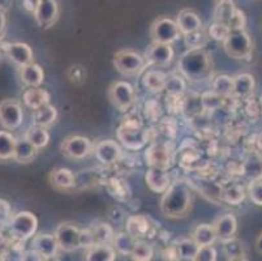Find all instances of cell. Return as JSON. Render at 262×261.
<instances>
[{
	"mask_svg": "<svg viewBox=\"0 0 262 261\" xmlns=\"http://www.w3.org/2000/svg\"><path fill=\"white\" fill-rule=\"evenodd\" d=\"M192 207V193L189 187L183 182L171 183L162 195L159 208L168 218H183Z\"/></svg>",
	"mask_w": 262,
	"mask_h": 261,
	"instance_id": "obj_1",
	"label": "cell"
},
{
	"mask_svg": "<svg viewBox=\"0 0 262 261\" xmlns=\"http://www.w3.org/2000/svg\"><path fill=\"white\" fill-rule=\"evenodd\" d=\"M180 75L189 81H202L210 75L211 57L202 47L189 49L180 56L178 62Z\"/></svg>",
	"mask_w": 262,
	"mask_h": 261,
	"instance_id": "obj_2",
	"label": "cell"
},
{
	"mask_svg": "<svg viewBox=\"0 0 262 261\" xmlns=\"http://www.w3.org/2000/svg\"><path fill=\"white\" fill-rule=\"evenodd\" d=\"M118 140L124 148L129 150H140L149 141V131L137 122H124L116 131Z\"/></svg>",
	"mask_w": 262,
	"mask_h": 261,
	"instance_id": "obj_3",
	"label": "cell"
},
{
	"mask_svg": "<svg viewBox=\"0 0 262 261\" xmlns=\"http://www.w3.org/2000/svg\"><path fill=\"white\" fill-rule=\"evenodd\" d=\"M38 218L28 210H23L11 217L8 221V231L13 239L28 240L37 233Z\"/></svg>",
	"mask_w": 262,
	"mask_h": 261,
	"instance_id": "obj_4",
	"label": "cell"
},
{
	"mask_svg": "<svg viewBox=\"0 0 262 261\" xmlns=\"http://www.w3.org/2000/svg\"><path fill=\"white\" fill-rule=\"evenodd\" d=\"M223 49L233 59H249L253 50L251 37L244 29L230 30V34L223 41Z\"/></svg>",
	"mask_w": 262,
	"mask_h": 261,
	"instance_id": "obj_5",
	"label": "cell"
},
{
	"mask_svg": "<svg viewBox=\"0 0 262 261\" xmlns=\"http://www.w3.org/2000/svg\"><path fill=\"white\" fill-rule=\"evenodd\" d=\"M114 66L116 71L124 76L140 75L146 66V59L133 50H121L114 56Z\"/></svg>",
	"mask_w": 262,
	"mask_h": 261,
	"instance_id": "obj_6",
	"label": "cell"
},
{
	"mask_svg": "<svg viewBox=\"0 0 262 261\" xmlns=\"http://www.w3.org/2000/svg\"><path fill=\"white\" fill-rule=\"evenodd\" d=\"M145 161L149 167L168 170L175 161V150L170 143H153L145 152Z\"/></svg>",
	"mask_w": 262,
	"mask_h": 261,
	"instance_id": "obj_7",
	"label": "cell"
},
{
	"mask_svg": "<svg viewBox=\"0 0 262 261\" xmlns=\"http://www.w3.org/2000/svg\"><path fill=\"white\" fill-rule=\"evenodd\" d=\"M150 35L153 38V42L172 45L173 42L180 39L183 34L176 21L167 17H161L153 23L150 29Z\"/></svg>",
	"mask_w": 262,
	"mask_h": 261,
	"instance_id": "obj_8",
	"label": "cell"
},
{
	"mask_svg": "<svg viewBox=\"0 0 262 261\" xmlns=\"http://www.w3.org/2000/svg\"><path fill=\"white\" fill-rule=\"evenodd\" d=\"M108 99L119 111H127L135 104V89L127 81H116L110 86Z\"/></svg>",
	"mask_w": 262,
	"mask_h": 261,
	"instance_id": "obj_9",
	"label": "cell"
},
{
	"mask_svg": "<svg viewBox=\"0 0 262 261\" xmlns=\"http://www.w3.org/2000/svg\"><path fill=\"white\" fill-rule=\"evenodd\" d=\"M94 149L92 140L85 136L72 135L64 138L60 145V150L66 157L72 159H82L88 157Z\"/></svg>",
	"mask_w": 262,
	"mask_h": 261,
	"instance_id": "obj_10",
	"label": "cell"
},
{
	"mask_svg": "<svg viewBox=\"0 0 262 261\" xmlns=\"http://www.w3.org/2000/svg\"><path fill=\"white\" fill-rule=\"evenodd\" d=\"M81 229L71 222H63L55 230V236L59 243V248L64 252H75L80 246Z\"/></svg>",
	"mask_w": 262,
	"mask_h": 261,
	"instance_id": "obj_11",
	"label": "cell"
},
{
	"mask_svg": "<svg viewBox=\"0 0 262 261\" xmlns=\"http://www.w3.org/2000/svg\"><path fill=\"white\" fill-rule=\"evenodd\" d=\"M24 122L23 107L18 102L6 99L0 104V124L4 129L15 131Z\"/></svg>",
	"mask_w": 262,
	"mask_h": 261,
	"instance_id": "obj_12",
	"label": "cell"
},
{
	"mask_svg": "<svg viewBox=\"0 0 262 261\" xmlns=\"http://www.w3.org/2000/svg\"><path fill=\"white\" fill-rule=\"evenodd\" d=\"M59 6L56 0H37L34 8L35 23L40 28H50L58 20Z\"/></svg>",
	"mask_w": 262,
	"mask_h": 261,
	"instance_id": "obj_13",
	"label": "cell"
},
{
	"mask_svg": "<svg viewBox=\"0 0 262 261\" xmlns=\"http://www.w3.org/2000/svg\"><path fill=\"white\" fill-rule=\"evenodd\" d=\"M173 49L168 43L153 42V45L146 50L145 59L150 66L166 67L173 61Z\"/></svg>",
	"mask_w": 262,
	"mask_h": 261,
	"instance_id": "obj_14",
	"label": "cell"
},
{
	"mask_svg": "<svg viewBox=\"0 0 262 261\" xmlns=\"http://www.w3.org/2000/svg\"><path fill=\"white\" fill-rule=\"evenodd\" d=\"M95 158L101 162L102 165H114L120 159L121 157V148L116 141L114 140H102L95 144L94 149Z\"/></svg>",
	"mask_w": 262,
	"mask_h": 261,
	"instance_id": "obj_15",
	"label": "cell"
},
{
	"mask_svg": "<svg viewBox=\"0 0 262 261\" xmlns=\"http://www.w3.org/2000/svg\"><path fill=\"white\" fill-rule=\"evenodd\" d=\"M32 250H34L40 257L47 260V258H52L58 255V251L60 248H59V243L55 234L52 235V234L40 233L33 236Z\"/></svg>",
	"mask_w": 262,
	"mask_h": 261,
	"instance_id": "obj_16",
	"label": "cell"
},
{
	"mask_svg": "<svg viewBox=\"0 0 262 261\" xmlns=\"http://www.w3.org/2000/svg\"><path fill=\"white\" fill-rule=\"evenodd\" d=\"M3 51L7 57H9V61L13 62L18 67L33 63V50L28 43H6L3 45Z\"/></svg>",
	"mask_w": 262,
	"mask_h": 261,
	"instance_id": "obj_17",
	"label": "cell"
},
{
	"mask_svg": "<svg viewBox=\"0 0 262 261\" xmlns=\"http://www.w3.org/2000/svg\"><path fill=\"white\" fill-rule=\"evenodd\" d=\"M240 174L249 182L262 179V153L252 150L247 154L240 167Z\"/></svg>",
	"mask_w": 262,
	"mask_h": 261,
	"instance_id": "obj_18",
	"label": "cell"
},
{
	"mask_svg": "<svg viewBox=\"0 0 262 261\" xmlns=\"http://www.w3.org/2000/svg\"><path fill=\"white\" fill-rule=\"evenodd\" d=\"M168 170L158 169V167H149L145 174V182L150 191L156 193H163L171 186V178Z\"/></svg>",
	"mask_w": 262,
	"mask_h": 261,
	"instance_id": "obj_19",
	"label": "cell"
},
{
	"mask_svg": "<svg viewBox=\"0 0 262 261\" xmlns=\"http://www.w3.org/2000/svg\"><path fill=\"white\" fill-rule=\"evenodd\" d=\"M20 80L28 88H38L45 80L43 68L35 63L20 67Z\"/></svg>",
	"mask_w": 262,
	"mask_h": 261,
	"instance_id": "obj_20",
	"label": "cell"
},
{
	"mask_svg": "<svg viewBox=\"0 0 262 261\" xmlns=\"http://www.w3.org/2000/svg\"><path fill=\"white\" fill-rule=\"evenodd\" d=\"M214 227H215L216 236L221 240H226L232 236H235L237 230V219L232 213H226V214L221 215L214 222Z\"/></svg>",
	"mask_w": 262,
	"mask_h": 261,
	"instance_id": "obj_21",
	"label": "cell"
},
{
	"mask_svg": "<svg viewBox=\"0 0 262 261\" xmlns=\"http://www.w3.org/2000/svg\"><path fill=\"white\" fill-rule=\"evenodd\" d=\"M176 24H178L183 35L197 32L202 28L201 18L192 9H183L182 12H179L178 17H176Z\"/></svg>",
	"mask_w": 262,
	"mask_h": 261,
	"instance_id": "obj_22",
	"label": "cell"
},
{
	"mask_svg": "<svg viewBox=\"0 0 262 261\" xmlns=\"http://www.w3.org/2000/svg\"><path fill=\"white\" fill-rule=\"evenodd\" d=\"M50 99H51L50 93L45 89H40L39 86L38 88H28L23 93L24 105L30 110H37L45 105H49Z\"/></svg>",
	"mask_w": 262,
	"mask_h": 261,
	"instance_id": "obj_23",
	"label": "cell"
},
{
	"mask_svg": "<svg viewBox=\"0 0 262 261\" xmlns=\"http://www.w3.org/2000/svg\"><path fill=\"white\" fill-rule=\"evenodd\" d=\"M50 183L55 190H71L75 186V175L70 169L59 167V169L52 170L50 174Z\"/></svg>",
	"mask_w": 262,
	"mask_h": 261,
	"instance_id": "obj_24",
	"label": "cell"
},
{
	"mask_svg": "<svg viewBox=\"0 0 262 261\" xmlns=\"http://www.w3.org/2000/svg\"><path fill=\"white\" fill-rule=\"evenodd\" d=\"M235 83V89H233V97L242 98V99H248L254 92L256 83L254 77L249 73H239L233 77Z\"/></svg>",
	"mask_w": 262,
	"mask_h": 261,
	"instance_id": "obj_25",
	"label": "cell"
},
{
	"mask_svg": "<svg viewBox=\"0 0 262 261\" xmlns=\"http://www.w3.org/2000/svg\"><path fill=\"white\" fill-rule=\"evenodd\" d=\"M38 154V148H35L28 138L24 137L17 138L16 143V150H15V159L18 164H30L35 159Z\"/></svg>",
	"mask_w": 262,
	"mask_h": 261,
	"instance_id": "obj_26",
	"label": "cell"
},
{
	"mask_svg": "<svg viewBox=\"0 0 262 261\" xmlns=\"http://www.w3.org/2000/svg\"><path fill=\"white\" fill-rule=\"evenodd\" d=\"M116 258V251L113 246L107 243H97L88 248L85 255L86 261H114Z\"/></svg>",
	"mask_w": 262,
	"mask_h": 261,
	"instance_id": "obj_27",
	"label": "cell"
},
{
	"mask_svg": "<svg viewBox=\"0 0 262 261\" xmlns=\"http://www.w3.org/2000/svg\"><path fill=\"white\" fill-rule=\"evenodd\" d=\"M166 81H167V75L164 72L158 71V69L147 71L142 78L145 89L149 90L150 93H154V94L163 92L164 88H166Z\"/></svg>",
	"mask_w": 262,
	"mask_h": 261,
	"instance_id": "obj_28",
	"label": "cell"
},
{
	"mask_svg": "<svg viewBox=\"0 0 262 261\" xmlns=\"http://www.w3.org/2000/svg\"><path fill=\"white\" fill-rule=\"evenodd\" d=\"M127 231L136 239L145 238L150 231L149 219L141 214L130 215L127 219Z\"/></svg>",
	"mask_w": 262,
	"mask_h": 261,
	"instance_id": "obj_29",
	"label": "cell"
},
{
	"mask_svg": "<svg viewBox=\"0 0 262 261\" xmlns=\"http://www.w3.org/2000/svg\"><path fill=\"white\" fill-rule=\"evenodd\" d=\"M56 119H58V110L50 104L34 110V112H33V124H35V126L47 128V127L52 126L56 122Z\"/></svg>",
	"mask_w": 262,
	"mask_h": 261,
	"instance_id": "obj_30",
	"label": "cell"
},
{
	"mask_svg": "<svg viewBox=\"0 0 262 261\" xmlns=\"http://www.w3.org/2000/svg\"><path fill=\"white\" fill-rule=\"evenodd\" d=\"M192 238L194 239L196 243L201 247V246H210V244H214V242L218 239V236H216V231L214 225L201 224L197 225V226L194 227Z\"/></svg>",
	"mask_w": 262,
	"mask_h": 261,
	"instance_id": "obj_31",
	"label": "cell"
},
{
	"mask_svg": "<svg viewBox=\"0 0 262 261\" xmlns=\"http://www.w3.org/2000/svg\"><path fill=\"white\" fill-rule=\"evenodd\" d=\"M17 137L7 131H0V161L13 159Z\"/></svg>",
	"mask_w": 262,
	"mask_h": 261,
	"instance_id": "obj_32",
	"label": "cell"
},
{
	"mask_svg": "<svg viewBox=\"0 0 262 261\" xmlns=\"http://www.w3.org/2000/svg\"><path fill=\"white\" fill-rule=\"evenodd\" d=\"M200 246L194 239H182L176 246V258L187 261H196Z\"/></svg>",
	"mask_w": 262,
	"mask_h": 261,
	"instance_id": "obj_33",
	"label": "cell"
},
{
	"mask_svg": "<svg viewBox=\"0 0 262 261\" xmlns=\"http://www.w3.org/2000/svg\"><path fill=\"white\" fill-rule=\"evenodd\" d=\"M137 239L135 236L130 235L128 231L125 233H119L114 236L113 240V247L115 248V251L118 253L123 256H130L133 252V248H135V244Z\"/></svg>",
	"mask_w": 262,
	"mask_h": 261,
	"instance_id": "obj_34",
	"label": "cell"
},
{
	"mask_svg": "<svg viewBox=\"0 0 262 261\" xmlns=\"http://www.w3.org/2000/svg\"><path fill=\"white\" fill-rule=\"evenodd\" d=\"M24 136L38 149L47 147V144L50 143V133L47 132V129L45 127L35 126V124H33Z\"/></svg>",
	"mask_w": 262,
	"mask_h": 261,
	"instance_id": "obj_35",
	"label": "cell"
},
{
	"mask_svg": "<svg viewBox=\"0 0 262 261\" xmlns=\"http://www.w3.org/2000/svg\"><path fill=\"white\" fill-rule=\"evenodd\" d=\"M233 89H235V83H233V77H231V76L219 75L214 78L213 90L221 97H231V95H233Z\"/></svg>",
	"mask_w": 262,
	"mask_h": 261,
	"instance_id": "obj_36",
	"label": "cell"
},
{
	"mask_svg": "<svg viewBox=\"0 0 262 261\" xmlns=\"http://www.w3.org/2000/svg\"><path fill=\"white\" fill-rule=\"evenodd\" d=\"M235 11H236V7H235L232 0H221V2H218V6L215 7V11H214V18L218 23L226 24L228 26V23H230Z\"/></svg>",
	"mask_w": 262,
	"mask_h": 261,
	"instance_id": "obj_37",
	"label": "cell"
},
{
	"mask_svg": "<svg viewBox=\"0 0 262 261\" xmlns=\"http://www.w3.org/2000/svg\"><path fill=\"white\" fill-rule=\"evenodd\" d=\"M245 188L242 184H231L226 187L222 192V200L230 205H239L245 198Z\"/></svg>",
	"mask_w": 262,
	"mask_h": 261,
	"instance_id": "obj_38",
	"label": "cell"
},
{
	"mask_svg": "<svg viewBox=\"0 0 262 261\" xmlns=\"http://www.w3.org/2000/svg\"><path fill=\"white\" fill-rule=\"evenodd\" d=\"M222 243L223 252L227 256L228 260H242V258H244V247H243L242 242L239 239L232 236V238L223 240Z\"/></svg>",
	"mask_w": 262,
	"mask_h": 261,
	"instance_id": "obj_39",
	"label": "cell"
},
{
	"mask_svg": "<svg viewBox=\"0 0 262 261\" xmlns=\"http://www.w3.org/2000/svg\"><path fill=\"white\" fill-rule=\"evenodd\" d=\"M154 256L153 247L150 246L147 242L142 240V239H137L133 248V252L130 255L132 260L136 261H149L151 260Z\"/></svg>",
	"mask_w": 262,
	"mask_h": 261,
	"instance_id": "obj_40",
	"label": "cell"
},
{
	"mask_svg": "<svg viewBox=\"0 0 262 261\" xmlns=\"http://www.w3.org/2000/svg\"><path fill=\"white\" fill-rule=\"evenodd\" d=\"M185 89H187V84H185L184 77L182 75H172L168 77L166 81V88L164 90H167L168 95H172V97H180V95L184 94Z\"/></svg>",
	"mask_w": 262,
	"mask_h": 261,
	"instance_id": "obj_41",
	"label": "cell"
},
{
	"mask_svg": "<svg viewBox=\"0 0 262 261\" xmlns=\"http://www.w3.org/2000/svg\"><path fill=\"white\" fill-rule=\"evenodd\" d=\"M93 234H94L95 244L97 243H107L114 240V230L110 225L104 224V222H99V224H95L92 229Z\"/></svg>",
	"mask_w": 262,
	"mask_h": 261,
	"instance_id": "obj_42",
	"label": "cell"
},
{
	"mask_svg": "<svg viewBox=\"0 0 262 261\" xmlns=\"http://www.w3.org/2000/svg\"><path fill=\"white\" fill-rule=\"evenodd\" d=\"M223 99L225 98L216 94L214 90L206 92L201 95V106L205 110H216L223 105Z\"/></svg>",
	"mask_w": 262,
	"mask_h": 261,
	"instance_id": "obj_43",
	"label": "cell"
},
{
	"mask_svg": "<svg viewBox=\"0 0 262 261\" xmlns=\"http://www.w3.org/2000/svg\"><path fill=\"white\" fill-rule=\"evenodd\" d=\"M248 197L257 207H262V179L253 180L248 186Z\"/></svg>",
	"mask_w": 262,
	"mask_h": 261,
	"instance_id": "obj_44",
	"label": "cell"
},
{
	"mask_svg": "<svg viewBox=\"0 0 262 261\" xmlns=\"http://www.w3.org/2000/svg\"><path fill=\"white\" fill-rule=\"evenodd\" d=\"M228 34H230V28H228L226 24L215 21V23L211 24L210 28H209V35H210L214 41H218V42H223V41L227 38Z\"/></svg>",
	"mask_w": 262,
	"mask_h": 261,
	"instance_id": "obj_45",
	"label": "cell"
},
{
	"mask_svg": "<svg viewBox=\"0 0 262 261\" xmlns=\"http://www.w3.org/2000/svg\"><path fill=\"white\" fill-rule=\"evenodd\" d=\"M245 24H247V18H245L244 12L236 8L230 23H228V28H230V30H240V29L245 28Z\"/></svg>",
	"mask_w": 262,
	"mask_h": 261,
	"instance_id": "obj_46",
	"label": "cell"
},
{
	"mask_svg": "<svg viewBox=\"0 0 262 261\" xmlns=\"http://www.w3.org/2000/svg\"><path fill=\"white\" fill-rule=\"evenodd\" d=\"M216 260V251L213 247V244L210 246H201L197 253L196 261H215Z\"/></svg>",
	"mask_w": 262,
	"mask_h": 261,
	"instance_id": "obj_47",
	"label": "cell"
},
{
	"mask_svg": "<svg viewBox=\"0 0 262 261\" xmlns=\"http://www.w3.org/2000/svg\"><path fill=\"white\" fill-rule=\"evenodd\" d=\"M201 30V29H200ZM200 30L197 32L189 33V34H185V42L189 46V49H200L202 46V43H204V34L200 33Z\"/></svg>",
	"mask_w": 262,
	"mask_h": 261,
	"instance_id": "obj_48",
	"label": "cell"
},
{
	"mask_svg": "<svg viewBox=\"0 0 262 261\" xmlns=\"http://www.w3.org/2000/svg\"><path fill=\"white\" fill-rule=\"evenodd\" d=\"M95 244L94 234L92 229H81L80 233V246L81 248H90Z\"/></svg>",
	"mask_w": 262,
	"mask_h": 261,
	"instance_id": "obj_49",
	"label": "cell"
},
{
	"mask_svg": "<svg viewBox=\"0 0 262 261\" xmlns=\"http://www.w3.org/2000/svg\"><path fill=\"white\" fill-rule=\"evenodd\" d=\"M248 104L247 106H245V110H247V114L249 115V116H252V118H256V116H258L259 112L261 111V106H259V102H257V101H253L251 99V97L248 98Z\"/></svg>",
	"mask_w": 262,
	"mask_h": 261,
	"instance_id": "obj_50",
	"label": "cell"
},
{
	"mask_svg": "<svg viewBox=\"0 0 262 261\" xmlns=\"http://www.w3.org/2000/svg\"><path fill=\"white\" fill-rule=\"evenodd\" d=\"M9 214H11V205L7 200L0 198V224L9 219Z\"/></svg>",
	"mask_w": 262,
	"mask_h": 261,
	"instance_id": "obj_51",
	"label": "cell"
},
{
	"mask_svg": "<svg viewBox=\"0 0 262 261\" xmlns=\"http://www.w3.org/2000/svg\"><path fill=\"white\" fill-rule=\"evenodd\" d=\"M6 24H7L6 12H3L2 9H0V35L3 34L4 29H6Z\"/></svg>",
	"mask_w": 262,
	"mask_h": 261,
	"instance_id": "obj_52",
	"label": "cell"
},
{
	"mask_svg": "<svg viewBox=\"0 0 262 261\" xmlns=\"http://www.w3.org/2000/svg\"><path fill=\"white\" fill-rule=\"evenodd\" d=\"M11 7V0H0V9L3 12H7Z\"/></svg>",
	"mask_w": 262,
	"mask_h": 261,
	"instance_id": "obj_53",
	"label": "cell"
},
{
	"mask_svg": "<svg viewBox=\"0 0 262 261\" xmlns=\"http://www.w3.org/2000/svg\"><path fill=\"white\" fill-rule=\"evenodd\" d=\"M256 145H257V149H258V152L262 153V132H259L258 135H257Z\"/></svg>",
	"mask_w": 262,
	"mask_h": 261,
	"instance_id": "obj_54",
	"label": "cell"
},
{
	"mask_svg": "<svg viewBox=\"0 0 262 261\" xmlns=\"http://www.w3.org/2000/svg\"><path fill=\"white\" fill-rule=\"evenodd\" d=\"M256 248H257V251H258V252L262 255V233L259 234L258 238H257V240H256Z\"/></svg>",
	"mask_w": 262,
	"mask_h": 261,
	"instance_id": "obj_55",
	"label": "cell"
},
{
	"mask_svg": "<svg viewBox=\"0 0 262 261\" xmlns=\"http://www.w3.org/2000/svg\"><path fill=\"white\" fill-rule=\"evenodd\" d=\"M3 242H4V234L3 231H2V229H0V246L3 244Z\"/></svg>",
	"mask_w": 262,
	"mask_h": 261,
	"instance_id": "obj_56",
	"label": "cell"
},
{
	"mask_svg": "<svg viewBox=\"0 0 262 261\" xmlns=\"http://www.w3.org/2000/svg\"><path fill=\"white\" fill-rule=\"evenodd\" d=\"M2 62H3V52L0 51V66H2Z\"/></svg>",
	"mask_w": 262,
	"mask_h": 261,
	"instance_id": "obj_57",
	"label": "cell"
},
{
	"mask_svg": "<svg viewBox=\"0 0 262 261\" xmlns=\"http://www.w3.org/2000/svg\"><path fill=\"white\" fill-rule=\"evenodd\" d=\"M258 102H259V106H261V111H262V95H261V97H259Z\"/></svg>",
	"mask_w": 262,
	"mask_h": 261,
	"instance_id": "obj_58",
	"label": "cell"
},
{
	"mask_svg": "<svg viewBox=\"0 0 262 261\" xmlns=\"http://www.w3.org/2000/svg\"><path fill=\"white\" fill-rule=\"evenodd\" d=\"M216 2H221V0H216Z\"/></svg>",
	"mask_w": 262,
	"mask_h": 261,
	"instance_id": "obj_59",
	"label": "cell"
}]
</instances>
